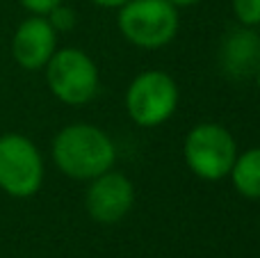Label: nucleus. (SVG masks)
<instances>
[{
    "instance_id": "1",
    "label": "nucleus",
    "mask_w": 260,
    "mask_h": 258,
    "mask_svg": "<svg viewBox=\"0 0 260 258\" xmlns=\"http://www.w3.org/2000/svg\"><path fill=\"white\" fill-rule=\"evenodd\" d=\"M53 160L62 174L76 181H91L117 163V146L94 123L64 126L53 140Z\"/></svg>"
},
{
    "instance_id": "2",
    "label": "nucleus",
    "mask_w": 260,
    "mask_h": 258,
    "mask_svg": "<svg viewBox=\"0 0 260 258\" xmlns=\"http://www.w3.org/2000/svg\"><path fill=\"white\" fill-rule=\"evenodd\" d=\"M183 158L194 176L203 181H221L233 169L238 144L226 126L206 121L185 135Z\"/></svg>"
},
{
    "instance_id": "3",
    "label": "nucleus",
    "mask_w": 260,
    "mask_h": 258,
    "mask_svg": "<svg viewBox=\"0 0 260 258\" xmlns=\"http://www.w3.org/2000/svg\"><path fill=\"white\" fill-rule=\"evenodd\" d=\"M119 30L133 46L162 48L178 35V9L169 0H128L119 7Z\"/></svg>"
},
{
    "instance_id": "4",
    "label": "nucleus",
    "mask_w": 260,
    "mask_h": 258,
    "mask_svg": "<svg viewBox=\"0 0 260 258\" xmlns=\"http://www.w3.org/2000/svg\"><path fill=\"white\" fill-rule=\"evenodd\" d=\"M44 69L48 89L67 105H85L99 91V67L80 48L55 50Z\"/></svg>"
},
{
    "instance_id": "5",
    "label": "nucleus",
    "mask_w": 260,
    "mask_h": 258,
    "mask_svg": "<svg viewBox=\"0 0 260 258\" xmlns=\"http://www.w3.org/2000/svg\"><path fill=\"white\" fill-rule=\"evenodd\" d=\"M178 108V85L167 71H144L126 91L128 117L142 128H155L171 119Z\"/></svg>"
},
{
    "instance_id": "6",
    "label": "nucleus",
    "mask_w": 260,
    "mask_h": 258,
    "mask_svg": "<svg viewBox=\"0 0 260 258\" xmlns=\"http://www.w3.org/2000/svg\"><path fill=\"white\" fill-rule=\"evenodd\" d=\"M44 183V160L35 142L18 133L0 135V190L25 199Z\"/></svg>"
},
{
    "instance_id": "7",
    "label": "nucleus",
    "mask_w": 260,
    "mask_h": 258,
    "mask_svg": "<svg viewBox=\"0 0 260 258\" xmlns=\"http://www.w3.org/2000/svg\"><path fill=\"white\" fill-rule=\"evenodd\" d=\"M135 204V185L121 172H105L91 178L85 195V208L99 224H117Z\"/></svg>"
},
{
    "instance_id": "8",
    "label": "nucleus",
    "mask_w": 260,
    "mask_h": 258,
    "mask_svg": "<svg viewBox=\"0 0 260 258\" xmlns=\"http://www.w3.org/2000/svg\"><path fill=\"white\" fill-rule=\"evenodd\" d=\"M57 32L46 16H30L16 27L12 39V55L23 69L37 71L48 64L57 48Z\"/></svg>"
},
{
    "instance_id": "9",
    "label": "nucleus",
    "mask_w": 260,
    "mask_h": 258,
    "mask_svg": "<svg viewBox=\"0 0 260 258\" xmlns=\"http://www.w3.org/2000/svg\"><path fill=\"white\" fill-rule=\"evenodd\" d=\"M221 69L231 78H249L256 73L260 64V35L253 27H240L233 30L221 44Z\"/></svg>"
},
{
    "instance_id": "10",
    "label": "nucleus",
    "mask_w": 260,
    "mask_h": 258,
    "mask_svg": "<svg viewBox=\"0 0 260 258\" xmlns=\"http://www.w3.org/2000/svg\"><path fill=\"white\" fill-rule=\"evenodd\" d=\"M231 181L235 190L247 199H260V146L238 153L231 169Z\"/></svg>"
},
{
    "instance_id": "11",
    "label": "nucleus",
    "mask_w": 260,
    "mask_h": 258,
    "mask_svg": "<svg viewBox=\"0 0 260 258\" xmlns=\"http://www.w3.org/2000/svg\"><path fill=\"white\" fill-rule=\"evenodd\" d=\"M233 14L244 27H258L260 0H233Z\"/></svg>"
},
{
    "instance_id": "12",
    "label": "nucleus",
    "mask_w": 260,
    "mask_h": 258,
    "mask_svg": "<svg viewBox=\"0 0 260 258\" xmlns=\"http://www.w3.org/2000/svg\"><path fill=\"white\" fill-rule=\"evenodd\" d=\"M46 18H48V23L55 27V32H69L76 25V12H73L71 7H67V5H57L55 9H50V12L46 14Z\"/></svg>"
},
{
    "instance_id": "13",
    "label": "nucleus",
    "mask_w": 260,
    "mask_h": 258,
    "mask_svg": "<svg viewBox=\"0 0 260 258\" xmlns=\"http://www.w3.org/2000/svg\"><path fill=\"white\" fill-rule=\"evenodd\" d=\"M21 5L27 9V12L35 14V16H46L50 9L62 5V0H21Z\"/></svg>"
},
{
    "instance_id": "14",
    "label": "nucleus",
    "mask_w": 260,
    "mask_h": 258,
    "mask_svg": "<svg viewBox=\"0 0 260 258\" xmlns=\"http://www.w3.org/2000/svg\"><path fill=\"white\" fill-rule=\"evenodd\" d=\"M94 5H99V7H108V9H119L121 5H126L128 0H91Z\"/></svg>"
},
{
    "instance_id": "15",
    "label": "nucleus",
    "mask_w": 260,
    "mask_h": 258,
    "mask_svg": "<svg viewBox=\"0 0 260 258\" xmlns=\"http://www.w3.org/2000/svg\"><path fill=\"white\" fill-rule=\"evenodd\" d=\"M169 3L178 9V7H192V5H199L201 0H169Z\"/></svg>"
},
{
    "instance_id": "16",
    "label": "nucleus",
    "mask_w": 260,
    "mask_h": 258,
    "mask_svg": "<svg viewBox=\"0 0 260 258\" xmlns=\"http://www.w3.org/2000/svg\"><path fill=\"white\" fill-rule=\"evenodd\" d=\"M253 78H256V85H258V89H260V64H258L256 73H253Z\"/></svg>"
}]
</instances>
